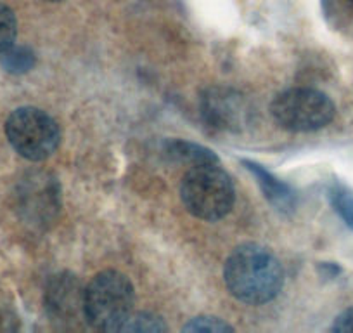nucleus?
<instances>
[{"label":"nucleus","instance_id":"12","mask_svg":"<svg viewBox=\"0 0 353 333\" xmlns=\"http://www.w3.org/2000/svg\"><path fill=\"white\" fill-rule=\"evenodd\" d=\"M232 326L227 325L225 321L213 316H199V318L191 319L188 325L184 326V332H212V333H222V332H232Z\"/></svg>","mask_w":353,"mask_h":333},{"label":"nucleus","instance_id":"8","mask_svg":"<svg viewBox=\"0 0 353 333\" xmlns=\"http://www.w3.org/2000/svg\"><path fill=\"white\" fill-rule=\"evenodd\" d=\"M0 63H2V66H4L9 73L21 75L32 70L33 64H35V54H33V50L30 49V47L12 46L2 53Z\"/></svg>","mask_w":353,"mask_h":333},{"label":"nucleus","instance_id":"9","mask_svg":"<svg viewBox=\"0 0 353 333\" xmlns=\"http://www.w3.org/2000/svg\"><path fill=\"white\" fill-rule=\"evenodd\" d=\"M329 200L332 209L345 220L346 226L353 229V191L343 184H332L329 189Z\"/></svg>","mask_w":353,"mask_h":333},{"label":"nucleus","instance_id":"2","mask_svg":"<svg viewBox=\"0 0 353 333\" xmlns=\"http://www.w3.org/2000/svg\"><path fill=\"white\" fill-rule=\"evenodd\" d=\"M185 209L201 220H220L232 210L236 189L230 175L219 163L192 165L181 184Z\"/></svg>","mask_w":353,"mask_h":333},{"label":"nucleus","instance_id":"10","mask_svg":"<svg viewBox=\"0 0 353 333\" xmlns=\"http://www.w3.org/2000/svg\"><path fill=\"white\" fill-rule=\"evenodd\" d=\"M166 330V325L163 323L161 318L154 314H149V312H132L127 319L123 321V325L120 326L118 332H163Z\"/></svg>","mask_w":353,"mask_h":333},{"label":"nucleus","instance_id":"11","mask_svg":"<svg viewBox=\"0 0 353 333\" xmlns=\"http://www.w3.org/2000/svg\"><path fill=\"white\" fill-rule=\"evenodd\" d=\"M18 35V21L11 8L0 4V54L14 46Z\"/></svg>","mask_w":353,"mask_h":333},{"label":"nucleus","instance_id":"14","mask_svg":"<svg viewBox=\"0 0 353 333\" xmlns=\"http://www.w3.org/2000/svg\"><path fill=\"white\" fill-rule=\"evenodd\" d=\"M47 2H61V0H47Z\"/></svg>","mask_w":353,"mask_h":333},{"label":"nucleus","instance_id":"1","mask_svg":"<svg viewBox=\"0 0 353 333\" xmlns=\"http://www.w3.org/2000/svg\"><path fill=\"white\" fill-rule=\"evenodd\" d=\"M227 290L250 305L274 301L284 283L283 266L269 248L256 243L241 245L227 259L223 267Z\"/></svg>","mask_w":353,"mask_h":333},{"label":"nucleus","instance_id":"6","mask_svg":"<svg viewBox=\"0 0 353 333\" xmlns=\"http://www.w3.org/2000/svg\"><path fill=\"white\" fill-rule=\"evenodd\" d=\"M244 165H246L248 169L256 175L258 184L263 188L265 196L272 202V205H276L277 209H283V210L293 209L294 196L286 184H283V182L277 181L276 178H272L269 172L265 171L263 166L254 165V163L251 162H244Z\"/></svg>","mask_w":353,"mask_h":333},{"label":"nucleus","instance_id":"7","mask_svg":"<svg viewBox=\"0 0 353 333\" xmlns=\"http://www.w3.org/2000/svg\"><path fill=\"white\" fill-rule=\"evenodd\" d=\"M168 153L176 160L189 163V165H203V163H219L215 153L199 144H192L188 141L168 142Z\"/></svg>","mask_w":353,"mask_h":333},{"label":"nucleus","instance_id":"3","mask_svg":"<svg viewBox=\"0 0 353 333\" xmlns=\"http://www.w3.org/2000/svg\"><path fill=\"white\" fill-rule=\"evenodd\" d=\"M135 292L118 271H103L83 290V314L88 325L103 332H118L132 314Z\"/></svg>","mask_w":353,"mask_h":333},{"label":"nucleus","instance_id":"13","mask_svg":"<svg viewBox=\"0 0 353 333\" xmlns=\"http://www.w3.org/2000/svg\"><path fill=\"white\" fill-rule=\"evenodd\" d=\"M331 332L338 333H353V307L343 311L338 318L334 319L331 326Z\"/></svg>","mask_w":353,"mask_h":333},{"label":"nucleus","instance_id":"5","mask_svg":"<svg viewBox=\"0 0 353 333\" xmlns=\"http://www.w3.org/2000/svg\"><path fill=\"white\" fill-rule=\"evenodd\" d=\"M270 113L286 131L314 132L331 124L336 108L321 91L290 89L274 97Z\"/></svg>","mask_w":353,"mask_h":333},{"label":"nucleus","instance_id":"4","mask_svg":"<svg viewBox=\"0 0 353 333\" xmlns=\"http://www.w3.org/2000/svg\"><path fill=\"white\" fill-rule=\"evenodd\" d=\"M6 134L16 153L32 162H42L52 156L61 142L56 120L33 106L12 111L6 122Z\"/></svg>","mask_w":353,"mask_h":333}]
</instances>
